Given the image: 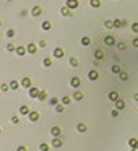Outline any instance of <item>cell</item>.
I'll use <instances>...</instances> for the list:
<instances>
[{"instance_id":"cell-1","label":"cell","mask_w":138,"mask_h":151,"mask_svg":"<svg viewBox=\"0 0 138 151\" xmlns=\"http://www.w3.org/2000/svg\"><path fill=\"white\" fill-rule=\"evenodd\" d=\"M39 93H41V90L39 88H36V86H31L29 88V97H33V99H36V97H39Z\"/></svg>"},{"instance_id":"cell-2","label":"cell","mask_w":138,"mask_h":151,"mask_svg":"<svg viewBox=\"0 0 138 151\" xmlns=\"http://www.w3.org/2000/svg\"><path fill=\"white\" fill-rule=\"evenodd\" d=\"M28 119L31 122H37L39 120V112H37V110H31V112L28 114Z\"/></svg>"},{"instance_id":"cell-3","label":"cell","mask_w":138,"mask_h":151,"mask_svg":"<svg viewBox=\"0 0 138 151\" xmlns=\"http://www.w3.org/2000/svg\"><path fill=\"white\" fill-rule=\"evenodd\" d=\"M80 85H81V80H80L78 77H73L72 80H70V86L72 88H78Z\"/></svg>"},{"instance_id":"cell-4","label":"cell","mask_w":138,"mask_h":151,"mask_svg":"<svg viewBox=\"0 0 138 151\" xmlns=\"http://www.w3.org/2000/svg\"><path fill=\"white\" fill-rule=\"evenodd\" d=\"M41 13H42V8L39 7V5H36V7L31 8V15H33V16H39Z\"/></svg>"},{"instance_id":"cell-5","label":"cell","mask_w":138,"mask_h":151,"mask_svg":"<svg viewBox=\"0 0 138 151\" xmlns=\"http://www.w3.org/2000/svg\"><path fill=\"white\" fill-rule=\"evenodd\" d=\"M78 5H80L78 0H67V7H68L70 10H75V8H77Z\"/></svg>"},{"instance_id":"cell-6","label":"cell","mask_w":138,"mask_h":151,"mask_svg":"<svg viewBox=\"0 0 138 151\" xmlns=\"http://www.w3.org/2000/svg\"><path fill=\"white\" fill-rule=\"evenodd\" d=\"M26 49H28V54H36V52H37V46H36V44H33V42L28 44Z\"/></svg>"},{"instance_id":"cell-7","label":"cell","mask_w":138,"mask_h":151,"mask_svg":"<svg viewBox=\"0 0 138 151\" xmlns=\"http://www.w3.org/2000/svg\"><path fill=\"white\" fill-rule=\"evenodd\" d=\"M65 55V52H64V49H60V47H57L55 51H54V57L55 59H62V57Z\"/></svg>"},{"instance_id":"cell-8","label":"cell","mask_w":138,"mask_h":151,"mask_svg":"<svg viewBox=\"0 0 138 151\" xmlns=\"http://www.w3.org/2000/svg\"><path fill=\"white\" fill-rule=\"evenodd\" d=\"M88 78H90V80H91V81H96V80H97V78H99V73H97V72H96V70H91V72H90V73H88Z\"/></svg>"},{"instance_id":"cell-9","label":"cell","mask_w":138,"mask_h":151,"mask_svg":"<svg viewBox=\"0 0 138 151\" xmlns=\"http://www.w3.org/2000/svg\"><path fill=\"white\" fill-rule=\"evenodd\" d=\"M52 146H54V148H60V146H62V138H60V136H54V140H52Z\"/></svg>"},{"instance_id":"cell-10","label":"cell","mask_w":138,"mask_h":151,"mask_svg":"<svg viewBox=\"0 0 138 151\" xmlns=\"http://www.w3.org/2000/svg\"><path fill=\"white\" fill-rule=\"evenodd\" d=\"M104 44H106V46H114V44H115L114 36H106L104 37Z\"/></svg>"},{"instance_id":"cell-11","label":"cell","mask_w":138,"mask_h":151,"mask_svg":"<svg viewBox=\"0 0 138 151\" xmlns=\"http://www.w3.org/2000/svg\"><path fill=\"white\" fill-rule=\"evenodd\" d=\"M115 109H119V110H122V109H125V103H123V99H119L115 101Z\"/></svg>"},{"instance_id":"cell-12","label":"cell","mask_w":138,"mask_h":151,"mask_svg":"<svg viewBox=\"0 0 138 151\" xmlns=\"http://www.w3.org/2000/svg\"><path fill=\"white\" fill-rule=\"evenodd\" d=\"M60 133H62L60 127H52V128H51V135H52V136H60Z\"/></svg>"},{"instance_id":"cell-13","label":"cell","mask_w":138,"mask_h":151,"mask_svg":"<svg viewBox=\"0 0 138 151\" xmlns=\"http://www.w3.org/2000/svg\"><path fill=\"white\" fill-rule=\"evenodd\" d=\"M21 86H24V88H31V78H29V77H24L23 80H21Z\"/></svg>"},{"instance_id":"cell-14","label":"cell","mask_w":138,"mask_h":151,"mask_svg":"<svg viewBox=\"0 0 138 151\" xmlns=\"http://www.w3.org/2000/svg\"><path fill=\"white\" fill-rule=\"evenodd\" d=\"M60 13H62L64 16H72V10H70L68 7H62V8H60Z\"/></svg>"},{"instance_id":"cell-15","label":"cell","mask_w":138,"mask_h":151,"mask_svg":"<svg viewBox=\"0 0 138 151\" xmlns=\"http://www.w3.org/2000/svg\"><path fill=\"white\" fill-rule=\"evenodd\" d=\"M15 52H16V54H18L20 57H23V55L26 54V52H28V49H26V47H23V46H20V47H16V51H15Z\"/></svg>"},{"instance_id":"cell-16","label":"cell","mask_w":138,"mask_h":151,"mask_svg":"<svg viewBox=\"0 0 138 151\" xmlns=\"http://www.w3.org/2000/svg\"><path fill=\"white\" fill-rule=\"evenodd\" d=\"M41 28L44 29V31H49V29H51L52 28V23H51V21H42V24H41Z\"/></svg>"},{"instance_id":"cell-17","label":"cell","mask_w":138,"mask_h":151,"mask_svg":"<svg viewBox=\"0 0 138 151\" xmlns=\"http://www.w3.org/2000/svg\"><path fill=\"white\" fill-rule=\"evenodd\" d=\"M109 99L115 103V101L119 99V93H117V91H110V93H109Z\"/></svg>"},{"instance_id":"cell-18","label":"cell","mask_w":138,"mask_h":151,"mask_svg":"<svg viewBox=\"0 0 138 151\" xmlns=\"http://www.w3.org/2000/svg\"><path fill=\"white\" fill-rule=\"evenodd\" d=\"M29 112H31V110H29L28 106H21V107H20V114L21 115H28Z\"/></svg>"},{"instance_id":"cell-19","label":"cell","mask_w":138,"mask_h":151,"mask_svg":"<svg viewBox=\"0 0 138 151\" xmlns=\"http://www.w3.org/2000/svg\"><path fill=\"white\" fill-rule=\"evenodd\" d=\"M8 85H10V90H18V88H20V83L16 81V80H11Z\"/></svg>"},{"instance_id":"cell-20","label":"cell","mask_w":138,"mask_h":151,"mask_svg":"<svg viewBox=\"0 0 138 151\" xmlns=\"http://www.w3.org/2000/svg\"><path fill=\"white\" fill-rule=\"evenodd\" d=\"M86 123H78V125H77V130L80 132V133H84V132H86Z\"/></svg>"},{"instance_id":"cell-21","label":"cell","mask_w":138,"mask_h":151,"mask_svg":"<svg viewBox=\"0 0 138 151\" xmlns=\"http://www.w3.org/2000/svg\"><path fill=\"white\" fill-rule=\"evenodd\" d=\"M90 5L93 8H99L101 7V0H90Z\"/></svg>"},{"instance_id":"cell-22","label":"cell","mask_w":138,"mask_h":151,"mask_svg":"<svg viewBox=\"0 0 138 151\" xmlns=\"http://www.w3.org/2000/svg\"><path fill=\"white\" fill-rule=\"evenodd\" d=\"M73 99H75V101H81V99H83V93H81V91H77V93L73 94Z\"/></svg>"},{"instance_id":"cell-23","label":"cell","mask_w":138,"mask_h":151,"mask_svg":"<svg viewBox=\"0 0 138 151\" xmlns=\"http://www.w3.org/2000/svg\"><path fill=\"white\" fill-rule=\"evenodd\" d=\"M110 70H112V73H120V72H122V68H120V65H119V64L112 65V68H110Z\"/></svg>"},{"instance_id":"cell-24","label":"cell","mask_w":138,"mask_h":151,"mask_svg":"<svg viewBox=\"0 0 138 151\" xmlns=\"http://www.w3.org/2000/svg\"><path fill=\"white\" fill-rule=\"evenodd\" d=\"M128 145H130V148H135V146H138V140L136 138H130L128 140Z\"/></svg>"},{"instance_id":"cell-25","label":"cell","mask_w":138,"mask_h":151,"mask_svg":"<svg viewBox=\"0 0 138 151\" xmlns=\"http://www.w3.org/2000/svg\"><path fill=\"white\" fill-rule=\"evenodd\" d=\"M104 26H106L107 29H112V28H114V21H110V20H106V21H104Z\"/></svg>"},{"instance_id":"cell-26","label":"cell","mask_w":138,"mask_h":151,"mask_svg":"<svg viewBox=\"0 0 138 151\" xmlns=\"http://www.w3.org/2000/svg\"><path fill=\"white\" fill-rule=\"evenodd\" d=\"M81 44H83V46H90V44H91V39L88 37V36H84V37H81Z\"/></svg>"},{"instance_id":"cell-27","label":"cell","mask_w":138,"mask_h":151,"mask_svg":"<svg viewBox=\"0 0 138 151\" xmlns=\"http://www.w3.org/2000/svg\"><path fill=\"white\" fill-rule=\"evenodd\" d=\"M94 57H96L97 60H101L102 57H104V52H102V51H99V49H97V51L94 52Z\"/></svg>"},{"instance_id":"cell-28","label":"cell","mask_w":138,"mask_h":151,"mask_svg":"<svg viewBox=\"0 0 138 151\" xmlns=\"http://www.w3.org/2000/svg\"><path fill=\"white\" fill-rule=\"evenodd\" d=\"M122 26H123L122 20H114V28H122Z\"/></svg>"},{"instance_id":"cell-29","label":"cell","mask_w":138,"mask_h":151,"mask_svg":"<svg viewBox=\"0 0 138 151\" xmlns=\"http://www.w3.org/2000/svg\"><path fill=\"white\" fill-rule=\"evenodd\" d=\"M64 109H65V106H64V104H57V106H55V112H59V114L64 112Z\"/></svg>"},{"instance_id":"cell-30","label":"cell","mask_w":138,"mask_h":151,"mask_svg":"<svg viewBox=\"0 0 138 151\" xmlns=\"http://www.w3.org/2000/svg\"><path fill=\"white\" fill-rule=\"evenodd\" d=\"M49 148H51V146H49L47 143H41V145H39V149H41V151H49Z\"/></svg>"},{"instance_id":"cell-31","label":"cell","mask_w":138,"mask_h":151,"mask_svg":"<svg viewBox=\"0 0 138 151\" xmlns=\"http://www.w3.org/2000/svg\"><path fill=\"white\" fill-rule=\"evenodd\" d=\"M7 51H8V52H13V51H16V47H15V44H11V42H8V44H7Z\"/></svg>"},{"instance_id":"cell-32","label":"cell","mask_w":138,"mask_h":151,"mask_svg":"<svg viewBox=\"0 0 138 151\" xmlns=\"http://www.w3.org/2000/svg\"><path fill=\"white\" fill-rule=\"evenodd\" d=\"M70 101H72V99H70L68 96H64V97H62V104H64V106H68Z\"/></svg>"},{"instance_id":"cell-33","label":"cell","mask_w":138,"mask_h":151,"mask_svg":"<svg viewBox=\"0 0 138 151\" xmlns=\"http://www.w3.org/2000/svg\"><path fill=\"white\" fill-rule=\"evenodd\" d=\"M119 75H120V80H122V81H127V80H128V73H125V72H120Z\"/></svg>"},{"instance_id":"cell-34","label":"cell","mask_w":138,"mask_h":151,"mask_svg":"<svg viewBox=\"0 0 138 151\" xmlns=\"http://www.w3.org/2000/svg\"><path fill=\"white\" fill-rule=\"evenodd\" d=\"M42 64H44V67H47V68H49V67H52V60H51V59H47V57H46Z\"/></svg>"},{"instance_id":"cell-35","label":"cell","mask_w":138,"mask_h":151,"mask_svg":"<svg viewBox=\"0 0 138 151\" xmlns=\"http://www.w3.org/2000/svg\"><path fill=\"white\" fill-rule=\"evenodd\" d=\"M10 90V85L8 83H3V85H0V91H8Z\"/></svg>"},{"instance_id":"cell-36","label":"cell","mask_w":138,"mask_h":151,"mask_svg":"<svg viewBox=\"0 0 138 151\" xmlns=\"http://www.w3.org/2000/svg\"><path fill=\"white\" fill-rule=\"evenodd\" d=\"M46 97H47V93H46V91H41V93H39V97H37V99H39V101H44Z\"/></svg>"},{"instance_id":"cell-37","label":"cell","mask_w":138,"mask_h":151,"mask_svg":"<svg viewBox=\"0 0 138 151\" xmlns=\"http://www.w3.org/2000/svg\"><path fill=\"white\" fill-rule=\"evenodd\" d=\"M49 104H51V106H57V104H59V99H57V97H51Z\"/></svg>"},{"instance_id":"cell-38","label":"cell","mask_w":138,"mask_h":151,"mask_svg":"<svg viewBox=\"0 0 138 151\" xmlns=\"http://www.w3.org/2000/svg\"><path fill=\"white\" fill-rule=\"evenodd\" d=\"M70 65H72V67H78V60L72 57V59H70Z\"/></svg>"},{"instance_id":"cell-39","label":"cell","mask_w":138,"mask_h":151,"mask_svg":"<svg viewBox=\"0 0 138 151\" xmlns=\"http://www.w3.org/2000/svg\"><path fill=\"white\" fill-rule=\"evenodd\" d=\"M15 36V29H8L7 31V37H13Z\"/></svg>"},{"instance_id":"cell-40","label":"cell","mask_w":138,"mask_h":151,"mask_svg":"<svg viewBox=\"0 0 138 151\" xmlns=\"http://www.w3.org/2000/svg\"><path fill=\"white\" fill-rule=\"evenodd\" d=\"M20 122V117H18V115H13V117H11V123H18Z\"/></svg>"},{"instance_id":"cell-41","label":"cell","mask_w":138,"mask_h":151,"mask_svg":"<svg viewBox=\"0 0 138 151\" xmlns=\"http://www.w3.org/2000/svg\"><path fill=\"white\" fill-rule=\"evenodd\" d=\"M132 31H133V33H138V23H133L132 24Z\"/></svg>"},{"instance_id":"cell-42","label":"cell","mask_w":138,"mask_h":151,"mask_svg":"<svg viewBox=\"0 0 138 151\" xmlns=\"http://www.w3.org/2000/svg\"><path fill=\"white\" fill-rule=\"evenodd\" d=\"M46 46H47V41H44V39L39 41V47H46Z\"/></svg>"},{"instance_id":"cell-43","label":"cell","mask_w":138,"mask_h":151,"mask_svg":"<svg viewBox=\"0 0 138 151\" xmlns=\"http://www.w3.org/2000/svg\"><path fill=\"white\" fill-rule=\"evenodd\" d=\"M110 115H112V117H117V115H119V109H114L112 112H110Z\"/></svg>"},{"instance_id":"cell-44","label":"cell","mask_w":138,"mask_h":151,"mask_svg":"<svg viewBox=\"0 0 138 151\" xmlns=\"http://www.w3.org/2000/svg\"><path fill=\"white\" fill-rule=\"evenodd\" d=\"M117 47L120 49V51H123V49H125V44H123V42H119V44H117Z\"/></svg>"},{"instance_id":"cell-45","label":"cell","mask_w":138,"mask_h":151,"mask_svg":"<svg viewBox=\"0 0 138 151\" xmlns=\"http://www.w3.org/2000/svg\"><path fill=\"white\" fill-rule=\"evenodd\" d=\"M16 151H28V149H26V146L21 145V146H18V148H16Z\"/></svg>"},{"instance_id":"cell-46","label":"cell","mask_w":138,"mask_h":151,"mask_svg":"<svg viewBox=\"0 0 138 151\" xmlns=\"http://www.w3.org/2000/svg\"><path fill=\"white\" fill-rule=\"evenodd\" d=\"M133 47H138V37L133 39Z\"/></svg>"},{"instance_id":"cell-47","label":"cell","mask_w":138,"mask_h":151,"mask_svg":"<svg viewBox=\"0 0 138 151\" xmlns=\"http://www.w3.org/2000/svg\"><path fill=\"white\" fill-rule=\"evenodd\" d=\"M133 97H135V101H138V93H136V94H135V96H133Z\"/></svg>"},{"instance_id":"cell-48","label":"cell","mask_w":138,"mask_h":151,"mask_svg":"<svg viewBox=\"0 0 138 151\" xmlns=\"http://www.w3.org/2000/svg\"><path fill=\"white\" fill-rule=\"evenodd\" d=\"M132 151H138V146H135V148H132Z\"/></svg>"},{"instance_id":"cell-49","label":"cell","mask_w":138,"mask_h":151,"mask_svg":"<svg viewBox=\"0 0 138 151\" xmlns=\"http://www.w3.org/2000/svg\"><path fill=\"white\" fill-rule=\"evenodd\" d=\"M0 26H2V20H0Z\"/></svg>"},{"instance_id":"cell-50","label":"cell","mask_w":138,"mask_h":151,"mask_svg":"<svg viewBox=\"0 0 138 151\" xmlns=\"http://www.w3.org/2000/svg\"><path fill=\"white\" fill-rule=\"evenodd\" d=\"M0 133H2V128H0Z\"/></svg>"}]
</instances>
